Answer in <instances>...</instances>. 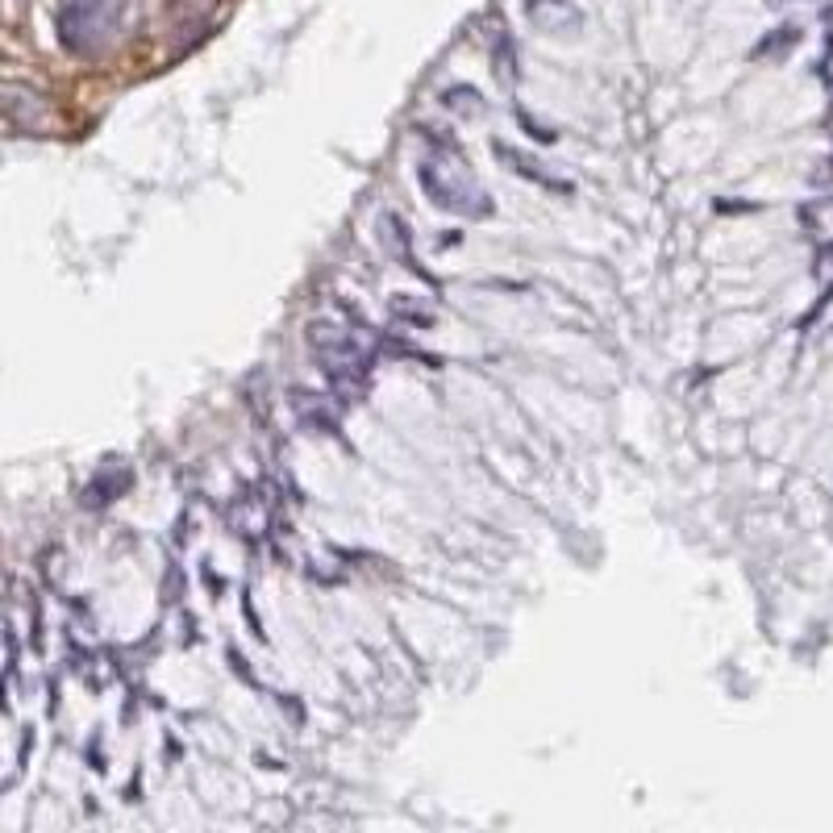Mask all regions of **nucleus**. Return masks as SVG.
I'll return each mask as SVG.
<instances>
[{
	"instance_id": "obj_1",
	"label": "nucleus",
	"mask_w": 833,
	"mask_h": 833,
	"mask_svg": "<svg viewBox=\"0 0 833 833\" xmlns=\"http://www.w3.org/2000/svg\"><path fill=\"white\" fill-rule=\"evenodd\" d=\"M309 350L321 363V371L330 375V384L346 396H355L367 388L371 380V355L363 350V342L355 334H346L334 321H313L309 325Z\"/></svg>"
},
{
	"instance_id": "obj_2",
	"label": "nucleus",
	"mask_w": 833,
	"mask_h": 833,
	"mask_svg": "<svg viewBox=\"0 0 833 833\" xmlns=\"http://www.w3.org/2000/svg\"><path fill=\"white\" fill-rule=\"evenodd\" d=\"M417 184H421V192L434 200L438 209H446V213H454V217L479 221V217H488V213H492L488 192L479 188L467 171L454 167V163L425 159V163L417 167Z\"/></svg>"
},
{
	"instance_id": "obj_3",
	"label": "nucleus",
	"mask_w": 833,
	"mask_h": 833,
	"mask_svg": "<svg viewBox=\"0 0 833 833\" xmlns=\"http://www.w3.org/2000/svg\"><path fill=\"white\" fill-rule=\"evenodd\" d=\"M492 155H496L500 163H509L517 175H525V180H534L538 188L559 192V196H571V180H559V175H550V171H546V163L529 159L525 150H517V146H509V142H492Z\"/></svg>"
},
{
	"instance_id": "obj_4",
	"label": "nucleus",
	"mask_w": 833,
	"mask_h": 833,
	"mask_svg": "<svg viewBox=\"0 0 833 833\" xmlns=\"http://www.w3.org/2000/svg\"><path fill=\"white\" fill-rule=\"evenodd\" d=\"M100 5H105V0H71V9H67V17H63V42H67L71 50H84V38L96 30Z\"/></svg>"
},
{
	"instance_id": "obj_5",
	"label": "nucleus",
	"mask_w": 833,
	"mask_h": 833,
	"mask_svg": "<svg viewBox=\"0 0 833 833\" xmlns=\"http://www.w3.org/2000/svg\"><path fill=\"white\" fill-rule=\"evenodd\" d=\"M130 484H134V475H130V471H113V475H105V479L96 475V484L84 492V504H88V509H105V504H113Z\"/></svg>"
},
{
	"instance_id": "obj_6",
	"label": "nucleus",
	"mask_w": 833,
	"mask_h": 833,
	"mask_svg": "<svg viewBox=\"0 0 833 833\" xmlns=\"http://www.w3.org/2000/svg\"><path fill=\"white\" fill-rule=\"evenodd\" d=\"M384 238H388V246H392V255H405V263L421 275V267H417V259H413V250H409V225L400 221L396 213L384 217Z\"/></svg>"
},
{
	"instance_id": "obj_7",
	"label": "nucleus",
	"mask_w": 833,
	"mask_h": 833,
	"mask_svg": "<svg viewBox=\"0 0 833 833\" xmlns=\"http://www.w3.org/2000/svg\"><path fill=\"white\" fill-rule=\"evenodd\" d=\"M446 109H454V113H484V105H479V92L475 88H450L446 92Z\"/></svg>"
}]
</instances>
